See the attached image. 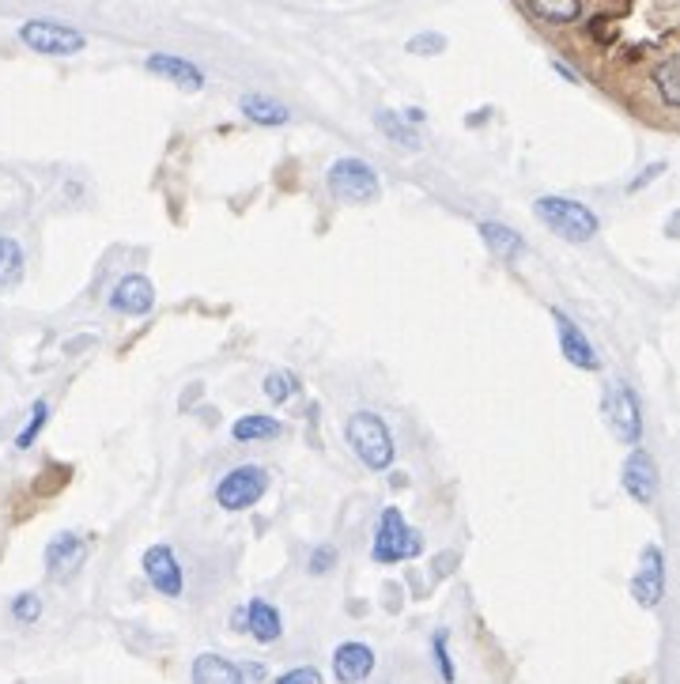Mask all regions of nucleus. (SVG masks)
Wrapping results in <instances>:
<instances>
[{
  "label": "nucleus",
  "instance_id": "f257e3e1",
  "mask_svg": "<svg viewBox=\"0 0 680 684\" xmlns=\"http://www.w3.org/2000/svg\"><path fill=\"white\" fill-rule=\"evenodd\" d=\"M344 435H348V443H352V450H356L359 462L367 465V469L386 473L393 465L397 446H393V435L386 428V420H378L374 412H352L348 424H344Z\"/></svg>",
  "mask_w": 680,
  "mask_h": 684
},
{
  "label": "nucleus",
  "instance_id": "f03ea898",
  "mask_svg": "<svg viewBox=\"0 0 680 684\" xmlns=\"http://www.w3.org/2000/svg\"><path fill=\"white\" fill-rule=\"evenodd\" d=\"M533 212H537V220L552 235H560L567 242H590L597 235V227H601L597 212H590V208L571 201V197H537Z\"/></svg>",
  "mask_w": 680,
  "mask_h": 684
},
{
  "label": "nucleus",
  "instance_id": "7ed1b4c3",
  "mask_svg": "<svg viewBox=\"0 0 680 684\" xmlns=\"http://www.w3.org/2000/svg\"><path fill=\"white\" fill-rule=\"evenodd\" d=\"M420 548H424V537L416 530H408L405 514L397 511V507H386L382 518H378V526H374V560L378 564H401V560L420 556Z\"/></svg>",
  "mask_w": 680,
  "mask_h": 684
},
{
  "label": "nucleus",
  "instance_id": "20e7f679",
  "mask_svg": "<svg viewBox=\"0 0 680 684\" xmlns=\"http://www.w3.org/2000/svg\"><path fill=\"white\" fill-rule=\"evenodd\" d=\"M329 193H337L340 201H352V205H367L382 193V182L378 174L371 171V163L363 159H337L329 167Z\"/></svg>",
  "mask_w": 680,
  "mask_h": 684
},
{
  "label": "nucleus",
  "instance_id": "39448f33",
  "mask_svg": "<svg viewBox=\"0 0 680 684\" xmlns=\"http://www.w3.org/2000/svg\"><path fill=\"white\" fill-rule=\"evenodd\" d=\"M19 42L34 53H46V57H72L87 46V38L80 31H72L65 23H53V19H31L19 27Z\"/></svg>",
  "mask_w": 680,
  "mask_h": 684
},
{
  "label": "nucleus",
  "instance_id": "423d86ee",
  "mask_svg": "<svg viewBox=\"0 0 680 684\" xmlns=\"http://www.w3.org/2000/svg\"><path fill=\"white\" fill-rule=\"evenodd\" d=\"M269 492V473L261 465H238L216 484V503L223 511H250Z\"/></svg>",
  "mask_w": 680,
  "mask_h": 684
},
{
  "label": "nucleus",
  "instance_id": "0eeeda50",
  "mask_svg": "<svg viewBox=\"0 0 680 684\" xmlns=\"http://www.w3.org/2000/svg\"><path fill=\"white\" fill-rule=\"evenodd\" d=\"M605 416H609L612 431H616L624 443L635 446L643 439V409H639V397H635L631 386H624V382L612 386L609 397H605Z\"/></svg>",
  "mask_w": 680,
  "mask_h": 684
},
{
  "label": "nucleus",
  "instance_id": "6e6552de",
  "mask_svg": "<svg viewBox=\"0 0 680 684\" xmlns=\"http://www.w3.org/2000/svg\"><path fill=\"white\" fill-rule=\"evenodd\" d=\"M144 575L163 598H182V590H186V575H182V564L170 545H152L144 552Z\"/></svg>",
  "mask_w": 680,
  "mask_h": 684
},
{
  "label": "nucleus",
  "instance_id": "1a4fd4ad",
  "mask_svg": "<svg viewBox=\"0 0 680 684\" xmlns=\"http://www.w3.org/2000/svg\"><path fill=\"white\" fill-rule=\"evenodd\" d=\"M87 564V541L84 537H76V533H57L50 545H46V571H50V579L57 582H68L76 579Z\"/></svg>",
  "mask_w": 680,
  "mask_h": 684
},
{
  "label": "nucleus",
  "instance_id": "9d476101",
  "mask_svg": "<svg viewBox=\"0 0 680 684\" xmlns=\"http://www.w3.org/2000/svg\"><path fill=\"white\" fill-rule=\"evenodd\" d=\"M620 484L635 503L650 507L658 499V465H654V458L646 450H631L624 469H620Z\"/></svg>",
  "mask_w": 680,
  "mask_h": 684
},
{
  "label": "nucleus",
  "instance_id": "9b49d317",
  "mask_svg": "<svg viewBox=\"0 0 680 684\" xmlns=\"http://www.w3.org/2000/svg\"><path fill=\"white\" fill-rule=\"evenodd\" d=\"M631 598L639 601L643 609H658L665 598V560H662V548L650 545L643 552V567L635 571V579H631Z\"/></svg>",
  "mask_w": 680,
  "mask_h": 684
},
{
  "label": "nucleus",
  "instance_id": "f8f14e48",
  "mask_svg": "<svg viewBox=\"0 0 680 684\" xmlns=\"http://www.w3.org/2000/svg\"><path fill=\"white\" fill-rule=\"evenodd\" d=\"M552 318H556V333H560V352L567 363H575V367H582V371H601V356L594 352V344H590V337L578 329L567 314H563L560 307L552 310Z\"/></svg>",
  "mask_w": 680,
  "mask_h": 684
},
{
  "label": "nucleus",
  "instance_id": "ddd939ff",
  "mask_svg": "<svg viewBox=\"0 0 680 684\" xmlns=\"http://www.w3.org/2000/svg\"><path fill=\"white\" fill-rule=\"evenodd\" d=\"M374 673V650L367 643H340L333 650V677L340 684H363Z\"/></svg>",
  "mask_w": 680,
  "mask_h": 684
},
{
  "label": "nucleus",
  "instance_id": "4468645a",
  "mask_svg": "<svg viewBox=\"0 0 680 684\" xmlns=\"http://www.w3.org/2000/svg\"><path fill=\"white\" fill-rule=\"evenodd\" d=\"M110 307L121 314H148L155 307V288L144 273H129L121 280L114 295H110Z\"/></svg>",
  "mask_w": 680,
  "mask_h": 684
},
{
  "label": "nucleus",
  "instance_id": "2eb2a0df",
  "mask_svg": "<svg viewBox=\"0 0 680 684\" xmlns=\"http://www.w3.org/2000/svg\"><path fill=\"white\" fill-rule=\"evenodd\" d=\"M148 72L163 76L170 84H178L182 91H201L204 87V72L197 69L193 61L174 57V53H152V57H148Z\"/></svg>",
  "mask_w": 680,
  "mask_h": 684
},
{
  "label": "nucleus",
  "instance_id": "dca6fc26",
  "mask_svg": "<svg viewBox=\"0 0 680 684\" xmlns=\"http://www.w3.org/2000/svg\"><path fill=\"white\" fill-rule=\"evenodd\" d=\"M246 609V632L254 635L257 643H276L284 635V620H280V609L265 598H254Z\"/></svg>",
  "mask_w": 680,
  "mask_h": 684
},
{
  "label": "nucleus",
  "instance_id": "f3484780",
  "mask_svg": "<svg viewBox=\"0 0 680 684\" xmlns=\"http://www.w3.org/2000/svg\"><path fill=\"white\" fill-rule=\"evenodd\" d=\"M522 4H526L529 16L548 23V27H571L586 12V0H522Z\"/></svg>",
  "mask_w": 680,
  "mask_h": 684
},
{
  "label": "nucleus",
  "instance_id": "a211bd4d",
  "mask_svg": "<svg viewBox=\"0 0 680 684\" xmlns=\"http://www.w3.org/2000/svg\"><path fill=\"white\" fill-rule=\"evenodd\" d=\"M193 684H246L242 669L227 662L223 654H197L193 662Z\"/></svg>",
  "mask_w": 680,
  "mask_h": 684
},
{
  "label": "nucleus",
  "instance_id": "6ab92c4d",
  "mask_svg": "<svg viewBox=\"0 0 680 684\" xmlns=\"http://www.w3.org/2000/svg\"><path fill=\"white\" fill-rule=\"evenodd\" d=\"M242 114L254 121V125H269V129H276V125H288L291 114L284 103H276V99H269V95H242Z\"/></svg>",
  "mask_w": 680,
  "mask_h": 684
},
{
  "label": "nucleus",
  "instance_id": "aec40b11",
  "mask_svg": "<svg viewBox=\"0 0 680 684\" xmlns=\"http://www.w3.org/2000/svg\"><path fill=\"white\" fill-rule=\"evenodd\" d=\"M650 84H654V91H658V103H662L665 110H677V103H680L677 53H669V57H662L658 65H650Z\"/></svg>",
  "mask_w": 680,
  "mask_h": 684
},
{
  "label": "nucleus",
  "instance_id": "412c9836",
  "mask_svg": "<svg viewBox=\"0 0 680 684\" xmlns=\"http://www.w3.org/2000/svg\"><path fill=\"white\" fill-rule=\"evenodd\" d=\"M280 420H272V416H261V412H250V416H242L235 420V428H231V439L235 443H269L280 435Z\"/></svg>",
  "mask_w": 680,
  "mask_h": 684
},
{
  "label": "nucleus",
  "instance_id": "4be33fe9",
  "mask_svg": "<svg viewBox=\"0 0 680 684\" xmlns=\"http://www.w3.org/2000/svg\"><path fill=\"white\" fill-rule=\"evenodd\" d=\"M374 125H378L397 148H408V152H420V148H424L420 133H416L401 114H393V110H378V114H374Z\"/></svg>",
  "mask_w": 680,
  "mask_h": 684
},
{
  "label": "nucleus",
  "instance_id": "5701e85b",
  "mask_svg": "<svg viewBox=\"0 0 680 684\" xmlns=\"http://www.w3.org/2000/svg\"><path fill=\"white\" fill-rule=\"evenodd\" d=\"M480 239L488 242V250L499 257H518L522 254V246H526V239H522L518 231H510L507 223H495V220L480 223Z\"/></svg>",
  "mask_w": 680,
  "mask_h": 684
},
{
  "label": "nucleus",
  "instance_id": "b1692460",
  "mask_svg": "<svg viewBox=\"0 0 680 684\" xmlns=\"http://www.w3.org/2000/svg\"><path fill=\"white\" fill-rule=\"evenodd\" d=\"M23 280V246L16 239H0V291L16 288Z\"/></svg>",
  "mask_w": 680,
  "mask_h": 684
},
{
  "label": "nucleus",
  "instance_id": "393cba45",
  "mask_svg": "<svg viewBox=\"0 0 680 684\" xmlns=\"http://www.w3.org/2000/svg\"><path fill=\"white\" fill-rule=\"evenodd\" d=\"M431 654H435V666H439L442 684L458 681V666H454V658H450V632H446V628H439V632L431 635Z\"/></svg>",
  "mask_w": 680,
  "mask_h": 684
},
{
  "label": "nucleus",
  "instance_id": "a878e982",
  "mask_svg": "<svg viewBox=\"0 0 680 684\" xmlns=\"http://www.w3.org/2000/svg\"><path fill=\"white\" fill-rule=\"evenodd\" d=\"M46 420H50V405H46V401H34V405H31V420H27V428L19 431V439H16L19 450H31L34 439H38V431L46 428Z\"/></svg>",
  "mask_w": 680,
  "mask_h": 684
},
{
  "label": "nucleus",
  "instance_id": "bb28decb",
  "mask_svg": "<svg viewBox=\"0 0 680 684\" xmlns=\"http://www.w3.org/2000/svg\"><path fill=\"white\" fill-rule=\"evenodd\" d=\"M265 394H269V401H288V397L299 394V378L291 371H272V375H265Z\"/></svg>",
  "mask_w": 680,
  "mask_h": 684
},
{
  "label": "nucleus",
  "instance_id": "cd10ccee",
  "mask_svg": "<svg viewBox=\"0 0 680 684\" xmlns=\"http://www.w3.org/2000/svg\"><path fill=\"white\" fill-rule=\"evenodd\" d=\"M12 616H16L19 624H34V620L42 616V598L31 594V590H27V594H16V598H12Z\"/></svg>",
  "mask_w": 680,
  "mask_h": 684
},
{
  "label": "nucleus",
  "instance_id": "c85d7f7f",
  "mask_svg": "<svg viewBox=\"0 0 680 684\" xmlns=\"http://www.w3.org/2000/svg\"><path fill=\"white\" fill-rule=\"evenodd\" d=\"M333 567H337V548L333 545L314 548V552H310V560H306V571H310V575H329Z\"/></svg>",
  "mask_w": 680,
  "mask_h": 684
},
{
  "label": "nucleus",
  "instance_id": "c756f323",
  "mask_svg": "<svg viewBox=\"0 0 680 684\" xmlns=\"http://www.w3.org/2000/svg\"><path fill=\"white\" fill-rule=\"evenodd\" d=\"M446 50V38L442 35H416L412 42H408V53H420V57H431V53H442Z\"/></svg>",
  "mask_w": 680,
  "mask_h": 684
},
{
  "label": "nucleus",
  "instance_id": "7c9ffc66",
  "mask_svg": "<svg viewBox=\"0 0 680 684\" xmlns=\"http://www.w3.org/2000/svg\"><path fill=\"white\" fill-rule=\"evenodd\" d=\"M272 684H322V673L314 666H295V669H288V673H280Z\"/></svg>",
  "mask_w": 680,
  "mask_h": 684
},
{
  "label": "nucleus",
  "instance_id": "2f4dec72",
  "mask_svg": "<svg viewBox=\"0 0 680 684\" xmlns=\"http://www.w3.org/2000/svg\"><path fill=\"white\" fill-rule=\"evenodd\" d=\"M658 174H665V163H654V167H650V171H643V174H639V178H635V182H631V193H635V189H643L646 182H654V178H658Z\"/></svg>",
  "mask_w": 680,
  "mask_h": 684
},
{
  "label": "nucleus",
  "instance_id": "473e14b6",
  "mask_svg": "<svg viewBox=\"0 0 680 684\" xmlns=\"http://www.w3.org/2000/svg\"><path fill=\"white\" fill-rule=\"evenodd\" d=\"M242 669V681H265V677H269V673H265V666H257V662H250V666H238Z\"/></svg>",
  "mask_w": 680,
  "mask_h": 684
},
{
  "label": "nucleus",
  "instance_id": "72a5a7b5",
  "mask_svg": "<svg viewBox=\"0 0 680 684\" xmlns=\"http://www.w3.org/2000/svg\"><path fill=\"white\" fill-rule=\"evenodd\" d=\"M552 69L560 72V76H567V80H571V84H582V80H578L575 72H571V69H567V65H563V61H552Z\"/></svg>",
  "mask_w": 680,
  "mask_h": 684
}]
</instances>
